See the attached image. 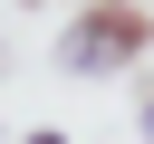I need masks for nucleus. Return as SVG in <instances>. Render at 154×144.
I'll return each instance as SVG.
<instances>
[{
    "mask_svg": "<svg viewBox=\"0 0 154 144\" xmlns=\"http://www.w3.org/2000/svg\"><path fill=\"white\" fill-rule=\"evenodd\" d=\"M135 125H144V144H154V77L135 86Z\"/></svg>",
    "mask_w": 154,
    "mask_h": 144,
    "instance_id": "nucleus-2",
    "label": "nucleus"
},
{
    "mask_svg": "<svg viewBox=\"0 0 154 144\" xmlns=\"http://www.w3.org/2000/svg\"><path fill=\"white\" fill-rule=\"evenodd\" d=\"M144 48H154L144 0H87V10H67V29H58V67H67V77H116V67H144Z\"/></svg>",
    "mask_w": 154,
    "mask_h": 144,
    "instance_id": "nucleus-1",
    "label": "nucleus"
},
{
    "mask_svg": "<svg viewBox=\"0 0 154 144\" xmlns=\"http://www.w3.org/2000/svg\"><path fill=\"white\" fill-rule=\"evenodd\" d=\"M29 144H67V134H29Z\"/></svg>",
    "mask_w": 154,
    "mask_h": 144,
    "instance_id": "nucleus-3",
    "label": "nucleus"
}]
</instances>
